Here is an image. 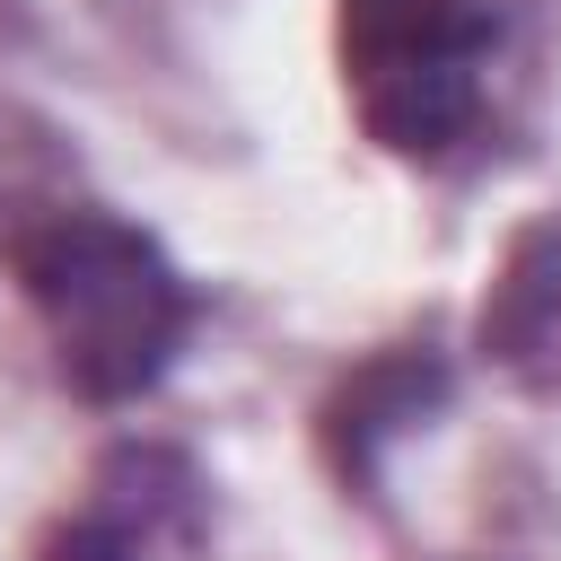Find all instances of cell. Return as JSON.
I'll return each mask as SVG.
<instances>
[{
	"label": "cell",
	"mask_w": 561,
	"mask_h": 561,
	"mask_svg": "<svg viewBox=\"0 0 561 561\" xmlns=\"http://www.w3.org/2000/svg\"><path fill=\"white\" fill-rule=\"evenodd\" d=\"M18 272H26V298H35L44 324H53V351H61L70 394H88V403H131L140 386L167 377L193 298H184L175 263H167L131 219L70 210V219H53L44 237H26Z\"/></svg>",
	"instance_id": "6da1fadb"
},
{
	"label": "cell",
	"mask_w": 561,
	"mask_h": 561,
	"mask_svg": "<svg viewBox=\"0 0 561 561\" xmlns=\"http://www.w3.org/2000/svg\"><path fill=\"white\" fill-rule=\"evenodd\" d=\"M500 18L473 0H342V53L359 70V114L386 149H447L473 123V70Z\"/></svg>",
	"instance_id": "7a4b0ae2"
},
{
	"label": "cell",
	"mask_w": 561,
	"mask_h": 561,
	"mask_svg": "<svg viewBox=\"0 0 561 561\" xmlns=\"http://www.w3.org/2000/svg\"><path fill=\"white\" fill-rule=\"evenodd\" d=\"M482 351L535 386H561V219H535L508 245V263L482 298Z\"/></svg>",
	"instance_id": "3957f363"
},
{
	"label": "cell",
	"mask_w": 561,
	"mask_h": 561,
	"mask_svg": "<svg viewBox=\"0 0 561 561\" xmlns=\"http://www.w3.org/2000/svg\"><path fill=\"white\" fill-rule=\"evenodd\" d=\"M438 394V368H421V359H386V368H368L351 394H342V430L368 447V438H386V430H403V421H421V403Z\"/></svg>",
	"instance_id": "277c9868"
},
{
	"label": "cell",
	"mask_w": 561,
	"mask_h": 561,
	"mask_svg": "<svg viewBox=\"0 0 561 561\" xmlns=\"http://www.w3.org/2000/svg\"><path fill=\"white\" fill-rule=\"evenodd\" d=\"M35 561H140V526H131L114 500H96V508H79L70 526H53Z\"/></svg>",
	"instance_id": "5b68a950"
}]
</instances>
